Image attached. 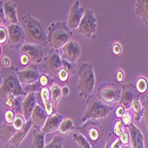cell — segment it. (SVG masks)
Segmentation results:
<instances>
[{
	"label": "cell",
	"instance_id": "cell-1",
	"mask_svg": "<svg viewBox=\"0 0 148 148\" xmlns=\"http://www.w3.org/2000/svg\"><path fill=\"white\" fill-rule=\"evenodd\" d=\"M18 69L16 66L4 68L1 70V98L5 106L12 108V100L15 97L27 96L28 94L21 87L18 78Z\"/></svg>",
	"mask_w": 148,
	"mask_h": 148
},
{
	"label": "cell",
	"instance_id": "cell-2",
	"mask_svg": "<svg viewBox=\"0 0 148 148\" xmlns=\"http://www.w3.org/2000/svg\"><path fill=\"white\" fill-rule=\"evenodd\" d=\"M21 27L25 33V42L27 44L42 47L47 45L48 39L42 23L29 13L22 16Z\"/></svg>",
	"mask_w": 148,
	"mask_h": 148
},
{
	"label": "cell",
	"instance_id": "cell-3",
	"mask_svg": "<svg viewBox=\"0 0 148 148\" xmlns=\"http://www.w3.org/2000/svg\"><path fill=\"white\" fill-rule=\"evenodd\" d=\"M72 31L63 21L53 22L48 27V43L52 49L58 50L70 41Z\"/></svg>",
	"mask_w": 148,
	"mask_h": 148
},
{
	"label": "cell",
	"instance_id": "cell-4",
	"mask_svg": "<svg viewBox=\"0 0 148 148\" xmlns=\"http://www.w3.org/2000/svg\"><path fill=\"white\" fill-rule=\"evenodd\" d=\"M77 73L79 78V83L77 85L79 95L80 97L88 99L91 95L94 85H95V75H94L91 64L87 62L80 64Z\"/></svg>",
	"mask_w": 148,
	"mask_h": 148
},
{
	"label": "cell",
	"instance_id": "cell-5",
	"mask_svg": "<svg viewBox=\"0 0 148 148\" xmlns=\"http://www.w3.org/2000/svg\"><path fill=\"white\" fill-rule=\"evenodd\" d=\"M111 111V106L104 104L98 99V97L90 95L87 99V109L81 119V123H85L90 119H104L110 114Z\"/></svg>",
	"mask_w": 148,
	"mask_h": 148
},
{
	"label": "cell",
	"instance_id": "cell-6",
	"mask_svg": "<svg viewBox=\"0 0 148 148\" xmlns=\"http://www.w3.org/2000/svg\"><path fill=\"white\" fill-rule=\"evenodd\" d=\"M78 131L90 142L91 146H96L103 135V128L97 120L90 119L77 128Z\"/></svg>",
	"mask_w": 148,
	"mask_h": 148
},
{
	"label": "cell",
	"instance_id": "cell-7",
	"mask_svg": "<svg viewBox=\"0 0 148 148\" xmlns=\"http://www.w3.org/2000/svg\"><path fill=\"white\" fill-rule=\"evenodd\" d=\"M43 69L49 75L58 79L59 74L63 69V66L62 59L57 50L51 49L49 51L48 55L44 59Z\"/></svg>",
	"mask_w": 148,
	"mask_h": 148
},
{
	"label": "cell",
	"instance_id": "cell-8",
	"mask_svg": "<svg viewBox=\"0 0 148 148\" xmlns=\"http://www.w3.org/2000/svg\"><path fill=\"white\" fill-rule=\"evenodd\" d=\"M121 94L122 90H120L115 84L112 83H104L98 89L97 97L104 104L110 105L120 100Z\"/></svg>",
	"mask_w": 148,
	"mask_h": 148
},
{
	"label": "cell",
	"instance_id": "cell-9",
	"mask_svg": "<svg viewBox=\"0 0 148 148\" xmlns=\"http://www.w3.org/2000/svg\"><path fill=\"white\" fill-rule=\"evenodd\" d=\"M97 19L90 9H85L84 15L79 27L78 33L86 38H93L97 31Z\"/></svg>",
	"mask_w": 148,
	"mask_h": 148
},
{
	"label": "cell",
	"instance_id": "cell-10",
	"mask_svg": "<svg viewBox=\"0 0 148 148\" xmlns=\"http://www.w3.org/2000/svg\"><path fill=\"white\" fill-rule=\"evenodd\" d=\"M140 93L138 91L136 86L132 83L126 84L122 88V94L119 100V106H123L125 109H129L132 103L139 99Z\"/></svg>",
	"mask_w": 148,
	"mask_h": 148
},
{
	"label": "cell",
	"instance_id": "cell-11",
	"mask_svg": "<svg viewBox=\"0 0 148 148\" xmlns=\"http://www.w3.org/2000/svg\"><path fill=\"white\" fill-rule=\"evenodd\" d=\"M8 42L12 49H18L25 41V33L21 25L10 24L8 27Z\"/></svg>",
	"mask_w": 148,
	"mask_h": 148
},
{
	"label": "cell",
	"instance_id": "cell-12",
	"mask_svg": "<svg viewBox=\"0 0 148 148\" xmlns=\"http://www.w3.org/2000/svg\"><path fill=\"white\" fill-rule=\"evenodd\" d=\"M85 9L82 7L79 4V1L75 2V4L71 6L69 13V17H68V27L69 29H78V27L82 21V19L84 15Z\"/></svg>",
	"mask_w": 148,
	"mask_h": 148
},
{
	"label": "cell",
	"instance_id": "cell-13",
	"mask_svg": "<svg viewBox=\"0 0 148 148\" xmlns=\"http://www.w3.org/2000/svg\"><path fill=\"white\" fill-rule=\"evenodd\" d=\"M17 75L20 83L25 84L27 85L35 84L41 77L36 65H29L24 70L19 71Z\"/></svg>",
	"mask_w": 148,
	"mask_h": 148
},
{
	"label": "cell",
	"instance_id": "cell-14",
	"mask_svg": "<svg viewBox=\"0 0 148 148\" xmlns=\"http://www.w3.org/2000/svg\"><path fill=\"white\" fill-rule=\"evenodd\" d=\"M63 59L68 60L70 63L75 64L80 57L81 54V47L76 41L70 40L62 47Z\"/></svg>",
	"mask_w": 148,
	"mask_h": 148
},
{
	"label": "cell",
	"instance_id": "cell-15",
	"mask_svg": "<svg viewBox=\"0 0 148 148\" xmlns=\"http://www.w3.org/2000/svg\"><path fill=\"white\" fill-rule=\"evenodd\" d=\"M21 54H25L29 58L30 62L39 63L44 60L43 47L39 45L26 44L21 46Z\"/></svg>",
	"mask_w": 148,
	"mask_h": 148
},
{
	"label": "cell",
	"instance_id": "cell-16",
	"mask_svg": "<svg viewBox=\"0 0 148 148\" xmlns=\"http://www.w3.org/2000/svg\"><path fill=\"white\" fill-rule=\"evenodd\" d=\"M47 118H48V114L45 112V108H43L39 104H37L30 118L34 129L37 130H42V129L44 128L46 123Z\"/></svg>",
	"mask_w": 148,
	"mask_h": 148
},
{
	"label": "cell",
	"instance_id": "cell-17",
	"mask_svg": "<svg viewBox=\"0 0 148 148\" xmlns=\"http://www.w3.org/2000/svg\"><path fill=\"white\" fill-rule=\"evenodd\" d=\"M36 105L37 104H36V94L34 92L28 93V95L26 96L21 105V111L27 122L30 120L32 113L35 109V107L36 106Z\"/></svg>",
	"mask_w": 148,
	"mask_h": 148
},
{
	"label": "cell",
	"instance_id": "cell-18",
	"mask_svg": "<svg viewBox=\"0 0 148 148\" xmlns=\"http://www.w3.org/2000/svg\"><path fill=\"white\" fill-rule=\"evenodd\" d=\"M130 133V145L131 148H145L144 137L137 126L131 123L127 127Z\"/></svg>",
	"mask_w": 148,
	"mask_h": 148
},
{
	"label": "cell",
	"instance_id": "cell-19",
	"mask_svg": "<svg viewBox=\"0 0 148 148\" xmlns=\"http://www.w3.org/2000/svg\"><path fill=\"white\" fill-rule=\"evenodd\" d=\"M62 123H63V116L60 114H55L51 116H48L46 123L41 131L44 134L54 132L60 129Z\"/></svg>",
	"mask_w": 148,
	"mask_h": 148
},
{
	"label": "cell",
	"instance_id": "cell-20",
	"mask_svg": "<svg viewBox=\"0 0 148 148\" xmlns=\"http://www.w3.org/2000/svg\"><path fill=\"white\" fill-rule=\"evenodd\" d=\"M3 5V10L5 19L11 23V24H16L20 25L18 19H17V12H16V5L12 1H5L1 2Z\"/></svg>",
	"mask_w": 148,
	"mask_h": 148
},
{
	"label": "cell",
	"instance_id": "cell-21",
	"mask_svg": "<svg viewBox=\"0 0 148 148\" xmlns=\"http://www.w3.org/2000/svg\"><path fill=\"white\" fill-rule=\"evenodd\" d=\"M32 126H33V124H32L31 120L28 121V122H27V123H26V125L24 126V128L22 130H18L15 133V135L12 137V139H10V141L8 143L11 144L13 146L18 147L20 145V144L24 140V138L27 136V134L29 133V130H30V128Z\"/></svg>",
	"mask_w": 148,
	"mask_h": 148
},
{
	"label": "cell",
	"instance_id": "cell-22",
	"mask_svg": "<svg viewBox=\"0 0 148 148\" xmlns=\"http://www.w3.org/2000/svg\"><path fill=\"white\" fill-rule=\"evenodd\" d=\"M17 130L13 127L12 124H9L6 122H4L1 124V130H0V138L2 142H9L10 139L15 135Z\"/></svg>",
	"mask_w": 148,
	"mask_h": 148
},
{
	"label": "cell",
	"instance_id": "cell-23",
	"mask_svg": "<svg viewBox=\"0 0 148 148\" xmlns=\"http://www.w3.org/2000/svg\"><path fill=\"white\" fill-rule=\"evenodd\" d=\"M135 13L148 26V0H139L137 2Z\"/></svg>",
	"mask_w": 148,
	"mask_h": 148
},
{
	"label": "cell",
	"instance_id": "cell-24",
	"mask_svg": "<svg viewBox=\"0 0 148 148\" xmlns=\"http://www.w3.org/2000/svg\"><path fill=\"white\" fill-rule=\"evenodd\" d=\"M45 135L41 130H33V141L31 148H45Z\"/></svg>",
	"mask_w": 148,
	"mask_h": 148
},
{
	"label": "cell",
	"instance_id": "cell-25",
	"mask_svg": "<svg viewBox=\"0 0 148 148\" xmlns=\"http://www.w3.org/2000/svg\"><path fill=\"white\" fill-rule=\"evenodd\" d=\"M131 108H132V111H133L134 114H135L134 121H135L136 123H138L139 121L141 120V118L143 117V114H144V107L141 106L139 99H137V100H135L132 103Z\"/></svg>",
	"mask_w": 148,
	"mask_h": 148
},
{
	"label": "cell",
	"instance_id": "cell-26",
	"mask_svg": "<svg viewBox=\"0 0 148 148\" xmlns=\"http://www.w3.org/2000/svg\"><path fill=\"white\" fill-rule=\"evenodd\" d=\"M74 130V123L73 121L71 119H66L63 121V123H61L59 131L60 135L61 136H68L69 134Z\"/></svg>",
	"mask_w": 148,
	"mask_h": 148
},
{
	"label": "cell",
	"instance_id": "cell-27",
	"mask_svg": "<svg viewBox=\"0 0 148 148\" xmlns=\"http://www.w3.org/2000/svg\"><path fill=\"white\" fill-rule=\"evenodd\" d=\"M73 138L79 148H91L90 142L81 133H74Z\"/></svg>",
	"mask_w": 148,
	"mask_h": 148
},
{
	"label": "cell",
	"instance_id": "cell-28",
	"mask_svg": "<svg viewBox=\"0 0 148 148\" xmlns=\"http://www.w3.org/2000/svg\"><path fill=\"white\" fill-rule=\"evenodd\" d=\"M61 96H62L61 89L59 86L55 85V86L51 87V101L53 102V105H54L55 109L58 106L59 101L60 100Z\"/></svg>",
	"mask_w": 148,
	"mask_h": 148
},
{
	"label": "cell",
	"instance_id": "cell-29",
	"mask_svg": "<svg viewBox=\"0 0 148 148\" xmlns=\"http://www.w3.org/2000/svg\"><path fill=\"white\" fill-rule=\"evenodd\" d=\"M63 138L61 135H57L53 138L51 142L45 145V148H63Z\"/></svg>",
	"mask_w": 148,
	"mask_h": 148
},
{
	"label": "cell",
	"instance_id": "cell-30",
	"mask_svg": "<svg viewBox=\"0 0 148 148\" xmlns=\"http://www.w3.org/2000/svg\"><path fill=\"white\" fill-rule=\"evenodd\" d=\"M26 123H27V121L24 118V116L20 114H17L15 115V118H14V121H13L12 125L18 131V130H22L24 128V126L26 125Z\"/></svg>",
	"mask_w": 148,
	"mask_h": 148
},
{
	"label": "cell",
	"instance_id": "cell-31",
	"mask_svg": "<svg viewBox=\"0 0 148 148\" xmlns=\"http://www.w3.org/2000/svg\"><path fill=\"white\" fill-rule=\"evenodd\" d=\"M136 88L138 90V91L140 94L145 93L147 89H148V83H147V80L145 77H140L138 79L137 81V84H136Z\"/></svg>",
	"mask_w": 148,
	"mask_h": 148
},
{
	"label": "cell",
	"instance_id": "cell-32",
	"mask_svg": "<svg viewBox=\"0 0 148 148\" xmlns=\"http://www.w3.org/2000/svg\"><path fill=\"white\" fill-rule=\"evenodd\" d=\"M43 89L41 84H40L39 80L37 82H36L35 84H28L24 87V90L28 93H30V92H37V91H41Z\"/></svg>",
	"mask_w": 148,
	"mask_h": 148
},
{
	"label": "cell",
	"instance_id": "cell-33",
	"mask_svg": "<svg viewBox=\"0 0 148 148\" xmlns=\"http://www.w3.org/2000/svg\"><path fill=\"white\" fill-rule=\"evenodd\" d=\"M125 128H124V124L123 123L122 120H117L114 124V134L117 137L120 138L123 135V133L124 131Z\"/></svg>",
	"mask_w": 148,
	"mask_h": 148
},
{
	"label": "cell",
	"instance_id": "cell-34",
	"mask_svg": "<svg viewBox=\"0 0 148 148\" xmlns=\"http://www.w3.org/2000/svg\"><path fill=\"white\" fill-rule=\"evenodd\" d=\"M40 98H41V100L43 101L44 105L49 101L51 100V90L48 87H45L42 89V90L40 91Z\"/></svg>",
	"mask_w": 148,
	"mask_h": 148
},
{
	"label": "cell",
	"instance_id": "cell-35",
	"mask_svg": "<svg viewBox=\"0 0 148 148\" xmlns=\"http://www.w3.org/2000/svg\"><path fill=\"white\" fill-rule=\"evenodd\" d=\"M69 76H70V74L69 73L68 70H66L65 69H62L59 74V76H58V79L60 83L62 84H66L69 82Z\"/></svg>",
	"mask_w": 148,
	"mask_h": 148
},
{
	"label": "cell",
	"instance_id": "cell-36",
	"mask_svg": "<svg viewBox=\"0 0 148 148\" xmlns=\"http://www.w3.org/2000/svg\"><path fill=\"white\" fill-rule=\"evenodd\" d=\"M62 66H63V69H65L66 70H68L70 75H74L75 74V64L69 62L68 60H66L65 59H62Z\"/></svg>",
	"mask_w": 148,
	"mask_h": 148
},
{
	"label": "cell",
	"instance_id": "cell-37",
	"mask_svg": "<svg viewBox=\"0 0 148 148\" xmlns=\"http://www.w3.org/2000/svg\"><path fill=\"white\" fill-rule=\"evenodd\" d=\"M21 97H15L12 100V108L13 109V112H17L18 114L21 112V106L22 103L21 104Z\"/></svg>",
	"mask_w": 148,
	"mask_h": 148
},
{
	"label": "cell",
	"instance_id": "cell-38",
	"mask_svg": "<svg viewBox=\"0 0 148 148\" xmlns=\"http://www.w3.org/2000/svg\"><path fill=\"white\" fill-rule=\"evenodd\" d=\"M15 118V114L12 109H7L5 114V122H6L9 124H12L13 121Z\"/></svg>",
	"mask_w": 148,
	"mask_h": 148
},
{
	"label": "cell",
	"instance_id": "cell-39",
	"mask_svg": "<svg viewBox=\"0 0 148 148\" xmlns=\"http://www.w3.org/2000/svg\"><path fill=\"white\" fill-rule=\"evenodd\" d=\"M8 40V30L5 27H0V45H3Z\"/></svg>",
	"mask_w": 148,
	"mask_h": 148
},
{
	"label": "cell",
	"instance_id": "cell-40",
	"mask_svg": "<svg viewBox=\"0 0 148 148\" xmlns=\"http://www.w3.org/2000/svg\"><path fill=\"white\" fill-rule=\"evenodd\" d=\"M121 139L123 143V146H129V144H130V133H129V130L128 129H125L123 135L119 138Z\"/></svg>",
	"mask_w": 148,
	"mask_h": 148
},
{
	"label": "cell",
	"instance_id": "cell-41",
	"mask_svg": "<svg viewBox=\"0 0 148 148\" xmlns=\"http://www.w3.org/2000/svg\"><path fill=\"white\" fill-rule=\"evenodd\" d=\"M122 122H123V123L124 124V126H130L132 123V117H131V114H130V113H125L124 114H123V116L122 117Z\"/></svg>",
	"mask_w": 148,
	"mask_h": 148
},
{
	"label": "cell",
	"instance_id": "cell-42",
	"mask_svg": "<svg viewBox=\"0 0 148 148\" xmlns=\"http://www.w3.org/2000/svg\"><path fill=\"white\" fill-rule=\"evenodd\" d=\"M118 138L114 134H110L108 136V138H106V145H105V147L104 148H112V144L114 143V141Z\"/></svg>",
	"mask_w": 148,
	"mask_h": 148
},
{
	"label": "cell",
	"instance_id": "cell-43",
	"mask_svg": "<svg viewBox=\"0 0 148 148\" xmlns=\"http://www.w3.org/2000/svg\"><path fill=\"white\" fill-rule=\"evenodd\" d=\"M39 82H40V84H41V85H42L43 88L47 87V85L49 84V82H50V78L48 77L47 75H45L44 74V75H41V77H40Z\"/></svg>",
	"mask_w": 148,
	"mask_h": 148
},
{
	"label": "cell",
	"instance_id": "cell-44",
	"mask_svg": "<svg viewBox=\"0 0 148 148\" xmlns=\"http://www.w3.org/2000/svg\"><path fill=\"white\" fill-rule=\"evenodd\" d=\"M122 52V46L118 43H114L113 45V53L114 55H120Z\"/></svg>",
	"mask_w": 148,
	"mask_h": 148
},
{
	"label": "cell",
	"instance_id": "cell-45",
	"mask_svg": "<svg viewBox=\"0 0 148 148\" xmlns=\"http://www.w3.org/2000/svg\"><path fill=\"white\" fill-rule=\"evenodd\" d=\"M20 62L22 66H29V63L30 62V60H29V58L27 55L21 54L20 58Z\"/></svg>",
	"mask_w": 148,
	"mask_h": 148
},
{
	"label": "cell",
	"instance_id": "cell-46",
	"mask_svg": "<svg viewBox=\"0 0 148 148\" xmlns=\"http://www.w3.org/2000/svg\"><path fill=\"white\" fill-rule=\"evenodd\" d=\"M125 113H126V109L124 108V107L119 106L118 108L116 109V117L117 118H122Z\"/></svg>",
	"mask_w": 148,
	"mask_h": 148
},
{
	"label": "cell",
	"instance_id": "cell-47",
	"mask_svg": "<svg viewBox=\"0 0 148 148\" xmlns=\"http://www.w3.org/2000/svg\"><path fill=\"white\" fill-rule=\"evenodd\" d=\"M143 117H144V120H145V127L148 130V107L146 106H144V114H143Z\"/></svg>",
	"mask_w": 148,
	"mask_h": 148
},
{
	"label": "cell",
	"instance_id": "cell-48",
	"mask_svg": "<svg viewBox=\"0 0 148 148\" xmlns=\"http://www.w3.org/2000/svg\"><path fill=\"white\" fill-rule=\"evenodd\" d=\"M116 78H117V81L119 83H122L123 79H124V74L122 70H118L117 71V75H116Z\"/></svg>",
	"mask_w": 148,
	"mask_h": 148
},
{
	"label": "cell",
	"instance_id": "cell-49",
	"mask_svg": "<svg viewBox=\"0 0 148 148\" xmlns=\"http://www.w3.org/2000/svg\"><path fill=\"white\" fill-rule=\"evenodd\" d=\"M0 7H1V10H0V21H1V23H5V16L3 10V5L1 3H0Z\"/></svg>",
	"mask_w": 148,
	"mask_h": 148
},
{
	"label": "cell",
	"instance_id": "cell-50",
	"mask_svg": "<svg viewBox=\"0 0 148 148\" xmlns=\"http://www.w3.org/2000/svg\"><path fill=\"white\" fill-rule=\"evenodd\" d=\"M61 92H62V96L64 97H68L69 94V90L66 86H64L62 89H61Z\"/></svg>",
	"mask_w": 148,
	"mask_h": 148
},
{
	"label": "cell",
	"instance_id": "cell-51",
	"mask_svg": "<svg viewBox=\"0 0 148 148\" xmlns=\"http://www.w3.org/2000/svg\"><path fill=\"white\" fill-rule=\"evenodd\" d=\"M2 64L5 68H9L10 66V60L7 58V57H5L3 60H2Z\"/></svg>",
	"mask_w": 148,
	"mask_h": 148
},
{
	"label": "cell",
	"instance_id": "cell-52",
	"mask_svg": "<svg viewBox=\"0 0 148 148\" xmlns=\"http://www.w3.org/2000/svg\"><path fill=\"white\" fill-rule=\"evenodd\" d=\"M143 106L148 107V96L145 98V101H144V103H143Z\"/></svg>",
	"mask_w": 148,
	"mask_h": 148
}]
</instances>
